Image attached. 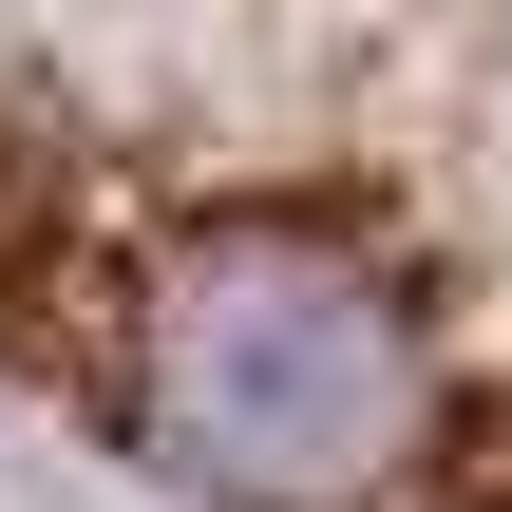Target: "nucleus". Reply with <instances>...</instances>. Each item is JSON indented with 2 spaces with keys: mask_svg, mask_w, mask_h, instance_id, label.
I'll return each mask as SVG.
<instances>
[{
  "mask_svg": "<svg viewBox=\"0 0 512 512\" xmlns=\"http://www.w3.org/2000/svg\"><path fill=\"white\" fill-rule=\"evenodd\" d=\"M0 342L209 512H512V19L0 38Z\"/></svg>",
  "mask_w": 512,
  "mask_h": 512,
  "instance_id": "obj_1",
  "label": "nucleus"
}]
</instances>
